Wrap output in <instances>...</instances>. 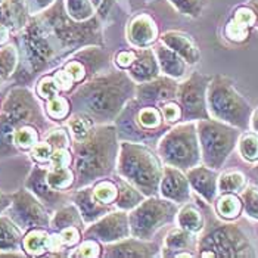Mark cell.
<instances>
[{
	"instance_id": "7c38bea8",
	"label": "cell",
	"mask_w": 258,
	"mask_h": 258,
	"mask_svg": "<svg viewBox=\"0 0 258 258\" xmlns=\"http://www.w3.org/2000/svg\"><path fill=\"white\" fill-rule=\"evenodd\" d=\"M130 236H132L130 220H128V214L124 210L105 214L84 232V238L96 239L105 243L119 242Z\"/></svg>"
},
{
	"instance_id": "30bf717a",
	"label": "cell",
	"mask_w": 258,
	"mask_h": 258,
	"mask_svg": "<svg viewBox=\"0 0 258 258\" xmlns=\"http://www.w3.org/2000/svg\"><path fill=\"white\" fill-rule=\"evenodd\" d=\"M210 81L211 77L194 73L189 79L179 84L177 98L183 111V121L211 118L207 105V90Z\"/></svg>"
},
{
	"instance_id": "9a60e30c",
	"label": "cell",
	"mask_w": 258,
	"mask_h": 258,
	"mask_svg": "<svg viewBox=\"0 0 258 258\" xmlns=\"http://www.w3.org/2000/svg\"><path fill=\"white\" fill-rule=\"evenodd\" d=\"M190 186L208 204H214L219 195V173L207 165H197L186 173Z\"/></svg>"
},
{
	"instance_id": "4fadbf2b",
	"label": "cell",
	"mask_w": 258,
	"mask_h": 258,
	"mask_svg": "<svg viewBox=\"0 0 258 258\" xmlns=\"http://www.w3.org/2000/svg\"><path fill=\"white\" fill-rule=\"evenodd\" d=\"M3 114H6L18 127L41 119L37 100L27 89L22 87L14 89L8 95L3 103Z\"/></svg>"
},
{
	"instance_id": "d6986e66",
	"label": "cell",
	"mask_w": 258,
	"mask_h": 258,
	"mask_svg": "<svg viewBox=\"0 0 258 258\" xmlns=\"http://www.w3.org/2000/svg\"><path fill=\"white\" fill-rule=\"evenodd\" d=\"M159 246L142 239H122L106 246L105 257H155L158 255Z\"/></svg>"
},
{
	"instance_id": "6f0895ef",
	"label": "cell",
	"mask_w": 258,
	"mask_h": 258,
	"mask_svg": "<svg viewBox=\"0 0 258 258\" xmlns=\"http://www.w3.org/2000/svg\"><path fill=\"white\" fill-rule=\"evenodd\" d=\"M249 177H251V180H252V183H254L255 186H258V162L254 168H251V170H249Z\"/></svg>"
},
{
	"instance_id": "d4e9b609",
	"label": "cell",
	"mask_w": 258,
	"mask_h": 258,
	"mask_svg": "<svg viewBox=\"0 0 258 258\" xmlns=\"http://www.w3.org/2000/svg\"><path fill=\"white\" fill-rule=\"evenodd\" d=\"M155 55L159 63V70L171 79H181L186 73V60L164 43L155 46Z\"/></svg>"
},
{
	"instance_id": "603a6c76",
	"label": "cell",
	"mask_w": 258,
	"mask_h": 258,
	"mask_svg": "<svg viewBox=\"0 0 258 258\" xmlns=\"http://www.w3.org/2000/svg\"><path fill=\"white\" fill-rule=\"evenodd\" d=\"M71 199L74 201L76 207L79 208L80 214L86 223H93L109 211V205L100 204L93 195V187H86L73 194Z\"/></svg>"
},
{
	"instance_id": "5bb4252c",
	"label": "cell",
	"mask_w": 258,
	"mask_h": 258,
	"mask_svg": "<svg viewBox=\"0 0 258 258\" xmlns=\"http://www.w3.org/2000/svg\"><path fill=\"white\" fill-rule=\"evenodd\" d=\"M159 194L162 198L170 199L176 204L189 202L192 194H190V183L187 176H184L181 170L173 165H165L162 168Z\"/></svg>"
},
{
	"instance_id": "ee69618b",
	"label": "cell",
	"mask_w": 258,
	"mask_h": 258,
	"mask_svg": "<svg viewBox=\"0 0 258 258\" xmlns=\"http://www.w3.org/2000/svg\"><path fill=\"white\" fill-rule=\"evenodd\" d=\"M242 202H243V211L248 217L258 220V186L245 187L242 192Z\"/></svg>"
},
{
	"instance_id": "8d00e7d4",
	"label": "cell",
	"mask_w": 258,
	"mask_h": 258,
	"mask_svg": "<svg viewBox=\"0 0 258 258\" xmlns=\"http://www.w3.org/2000/svg\"><path fill=\"white\" fill-rule=\"evenodd\" d=\"M246 187V177L240 171H227L219 176V194H239Z\"/></svg>"
},
{
	"instance_id": "52a82bcc",
	"label": "cell",
	"mask_w": 258,
	"mask_h": 258,
	"mask_svg": "<svg viewBox=\"0 0 258 258\" xmlns=\"http://www.w3.org/2000/svg\"><path fill=\"white\" fill-rule=\"evenodd\" d=\"M197 130L204 164L219 170L233 152L242 130L214 118L199 119Z\"/></svg>"
},
{
	"instance_id": "d6a6232c",
	"label": "cell",
	"mask_w": 258,
	"mask_h": 258,
	"mask_svg": "<svg viewBox=\"0 0 258 258\" xmlns=\"http://www.w3.org/2000/svg\"><path fill=\"white\" fill-rule=\"evenodd\" d=\"M83 224H84V220L76 205L62 207L59 211H56L53 219L50 220V227H53L56 232L67 227H73V226L83 229Z\"/></svg>"
},
{
	"instance_id": "8992f818",
	"label": "cell",
	"mask_w": 258,
	"mask_h": 258,
	"mask_svg": "<svg viewBox=\"0 0 258 258\" xmlns=\"http://www.w3.org/2000/svg\"><path fill=\"white\" fill-rule=\"evenodd\" d=\"M158 155L167 165L181 171L197 167L202 159L197 124L186 121L167 132L159 140Z\"/></svg>"
},
{
	"instance_id": "277c9868",
	"label": "cell",
	"mask_w": 258,
	"mask_h": 258,
	"mask_svg": "<svg viewBox=\"0 0 258 258\" xmlns=\"http://www.w3.org/2000/svg\"><path fill=\"white\" fill-rule=\"evenodd\" d=\"M117 173L146 197H157L162 168L157 155L146 146L124 142L119 145Z\"/></svg>"
},
{
	"instance_id": "4dcf8cb0",
	"label": "cell",
	"mask_w": 258,
	"mask_h": 258,
	"mask_svg": "<svg viewBox=\"0 0 258 258\" xmlns=\"http://www.w3.org/2000/svg\"><path fill=\"white\" fill-rule=\"evenodd\" d=\"M177 223L180 229H184L192 233H198L205 227V220L202 213L192 204H186L177 213Z\"/></svg>"
},
{
	"instance_id": "9f6ffc18",
	"label": "cell",
	"mask_w": 258,
	"mask_h": 258,
	"mask_svg": "<svg viewBox=\"0 0 258 258\" xmlns=\"http://www.w3.org/2000/svg\"><path fill=\"white\" fill-rule=\"evenodd\" d=\"M251 128L254 133L258 135V109L252 112V117H251Z\"/></svg>"
},
{
	"instance_id": "ab89813d",
	"label": "cell",
	"mask_w": 258,
	"mask_h": 258,
	"mask_svg": "<svg viewBox=\"0 0 258 258\" xmlns=\"http://www.w3.org/2000/svg\"><path fill=\"white\" fill-rule=\"evenodd\" d=\"M93 195L100 204L111 205L118 198V186L117 183L109 181V180H99L93 186Z\"/></svg>"
},
{
	"instance_id": "5b68a950",
	"label": "cell",
	"mask_w": 258,
	"mask_h": 258,
	"mask_svg": "<svg viewBox=\"0 0 258 258\" xmlns=\"http://www.w3.org/2000/svg\"><path fill=\"white\" fill-rule=\"evenodd\" d=\"M207 105L211 118L230 124L242 132L249 130L254 111L229 77L216 76L211 79L207 90Z\"/></svg>"
},
{
	"instance_id": "816d5d0a",
	"label": "cell",
	"mask_w": 258,
	"mask_h": 258,
	"mask_svg": "<svg viewBox=\"0 0 258 258\" xmlns=\"http://www.w3.org/2000/svg\"><path fill=\"white\" fill-rule=\"evenodd\" d=\"M53 152V146L49 142H43V143H37L33 149H31V155L33 158L39 162H46L52 157Z\"/></svg>"
},
{
	"instance_id": "1f68e13d",
	"label": "cell",
	"mask_w": 258,
	"mask_h": 258,
	"mask_svg": "<svg viewBox=\"0 0 258 258\" xmlns=\"http://www.w3.org/2000/svg\"><path fill=\"white\" fill-rule=\"evenodd\" d=\"M242 210H243V202L236 194H221V197L216 201V211L219 217L226 221L238 219Z\"/></svg>"
},
{
	"instance_id": "91938a15",
	"label": "cell",
	"mask_w": 258,
	"mask_h": 258,
	"mask_svg": "<svg viewBox=\"0 0 258 258\" xmlns=\"http://www.w3.org/2000/svg\"><path fill=\"white\" fill-rule=\"evenodd\" d=\"M92 3H93L95 6H99L100 3H102V0H92Z\"/></svg>"
},
{
	"instance_id": "ffe728a7",
	"label": "cell",
	"mask_w": 258,
	"mask_h": 258,
	"mask_svg": "<svg viewBox=\"0 0 258 258\" xmlns=\"http://www.w3.org/2000/svg\"><path fill=\"white\" fill-rule=\"evenodd\" d=\"M25 186L43 204H47L50 207H53V205H56L59 202L62 204V201L65 199V197L60 194V190H55V189H52L49 186V183H47V168H43V167H39V165L31 170Z\"/></svg>"
},
{
	"instance_id": "681fc988",
	"label": "cell",
	"mask_w": 258,
	"mask_h": 258,
	"mask_svg": "<svg viewBox=\"0 0 258 258\" xmlns=\"http://www.w3.org/2000/svg\"><path fill=\"white\" fill-rule=\"evenodd\" d=\"M49 162L52 164V167H70V164L73 162V155L68 151V148L53 149Z\"/></svg>"
},
{
	"instance_id": "83f0119b",
	"label": "cell",
	"mask_w": 258,
	"mask_h": 258,
	"mask_svg": "<svg viewBox=\"0 0 258 258\" xmlns=\"http://www.w3.org/2000/svg\"><path fill=\"white\" fill-rule=\"evenodd\" d=\"M22 245V230L14 220L0 217V251H18Z\"/></svg>"
},
{
	"instance_id": "db71d44e",
	"label": "cell",
	"mask_w": 258,
	"mask_h": 258,
	"mask_svg": "<svg viewBox=\"0 0 258 258\" xmlns=\"http://www.w3.org/2000/svg\"><path fill=\"white\" fill-rule=\"evenodd\" d=\"M56 0H25L27 6H28V11L30 14L33 15H37L40 12L46 11L49 6H52Z\"/></svg>"
},
{
	"instance_id": "f546056e",
	"label": "cell",
	"mask_w": 258,
	"mask_h": 258,
	"mask_svg": "<svg viewBox=\"0 0 258 258\" xmlns=\"http://www.w3.org/2000/svg\"><path fill=\"white\" fill-rule=\"evenodd\" d=\"M17 128L18 125L6 114L3 112L0 114V157L17 154V143H15Z\"/></svg>"
},
{
	"instance_id": "2e32d148",
	"label": "cell",
	"mask_w": 258,
	"mask_h": 258,
	"mask_svg": "<svg viewBox=\"0 0 258 258\" xmlns=\"http://www.w3.org/2000/svg\"><path fill=\"white\" fill-rule=\"evenodd\" d=\"M254 27H257V17L251 6H239L224 27V36L233 43H242L249 37V31Z\"/></svg>"
},
{
	"instance_id": "ba28073f",
	"label": "cell",
	"mask_w": 258,
	"mask_h": 258,
	"mask_svg": "<svg viewBox=\"0 0 258 258\" xmlns=\"http://www.w3.org/2000/svg\"><path fill=\"white\" fill-rule=\"evenodd\" d=\"M199 257H255L257 252L248 236L232 223H217L205 230L198 240Z\"/></svg>"
},
{
	"instance_id": "836d02e7",
	"label": "cell",
	"mask_w": 258,
	"mask_h": 258,
	"mask_svg": "<svg viewBox=\"0 0 258 258\" xmlns=\"http://www.w3.org/2000/svg\"><path fill=\"white\" fill-rule=\"evenodd\" d=\"M128 108H130L132 115L135 118L133 119L135 124L139 125V128L143 133L148 132V130H155V128L161 127L164 117H162V112L159 109H157V108H154V106H145V108H140L136 114H133L132 103L128 105ZM145 136H146V133H145Z\"/></svg>"
},
{
	"instance_id": "11a10c76",
	"label": "cell",
	"mask_w": 258,
	"mask_h": 258,
	"mask_svg": "<svg viewBox=\"0 0 258 258\" xmlns=\"http://www.w3.org/2000/svg\"><path fill=\"white\" fill-rule=\"evenodd\" d=\"M12 204V195H6L3 192H0V213H3L5 210H8Z\"/></svg>"
},
{
	"instance_id": "f907efd6",
	"label": "cell",
	"mask_w": 258,
	"mask_h": 258,
	"mask_svg": "<svg viewBox=\"0 0 258 258\" xmlns=\"http://www.w3.org/2000/svg\"><path fill=\"white\" fill-rule=\"evenodd\" d=\"M46 142H49L53 149H59V148H68L70 146V138L67 135V132L63 128H58L52 133L47 135Z\"/></svg>"
},
{
	"instance_id": "7a4b0ae2",
	"label": "cell",
	"mask_w": 258,
	"mask_h": 258,
	"mask_svg": "<svg viewBox=\"0 0 258 258\" xmlns=\"http://www.w3.org/2000/svg\"><path fill=\"white\" fill-rule=\"evenodd\" d=\"M133 93V79L119 71L81 84L71 95V103L79 112L87 114L95 121H109L118 117Z\"/></svg>"
},
{
	"instance_id": "ac0fdd59",
	"label": "cell",
	"mask_w": 258,
	"mask_h": 258,
	"mask_svg": "<svg viewBox=\"0 0 258 258\" xmlns=\"http://www.w3.org/2000/svg\"><path fill=\"white\" fill-rule=\"evenodd\" d=\"M127 37L128 41L136 47H148L158 39V27L149 15L140 14L128 22Z\"/></svg>"
},
{
	"instance_id": "6da1fadb",
	"label": "cell",
	"mask_w": 258,
	"mask_h": 258,
	"mask_svg": "<svg viewBox=\"0 0 258 258\" xmlns=\"http://www.w3.org/2000/svg\"><path fill=\"white\" fill-rule=\"evenodd\" d=\"M100 41L99 20L92 17L87 21H74L67 14L62 0L34 15L21 34L24 56L33 74L50 68L76 49Z\"/></svg>"
},
{
	"instance_id": "4316f807",
	"label": "cell",
	"mask_w": 258,
	"mask_h": 258,
	"mask_svg": "<svg viewBox=\"0 0 258 258\" xmlns=\"http://www.w3.org/2000/svg\"><path fill=\"white\" fill-rule=\"evenodd\" d=\"M24 251L31 257H40L52 251V236L44 229H31L22 239Z\"/></svg>"
},
{
	"instance_id": "8fae6325",
	"label": "cell",
	"mask_w": 258,
	"mask_h": 258,
	"mask_svg": "<svg viewBox=\"0 0 258 258\" xmlns=\"http://www.w3.org/2000/svg\"><path fill=\"white\" fill-rule=\"evenodd\" d=\"M9 217L20 226L21 230L25 232L50 226V217L46 207L31 190H20L12 195Z\"/></svg>"
},
{
	"instance_id": "e575fe53",
	"label": "cell",
	"mask_w": 258,
	"mask_h": 258,
	"mask_svg": "<svg viewBox=\"0 0 258 258\" xmlns=\"http://www.w3.org/2000/svg\"><path fill=\"white\" fill-rule=\"evenodd\" d=\"M76 174L70 167H52L47 170V183L55 190H67L74 184Z\"/></svg>"
},
{
	"instance_id": "60d3db41",
	"label": "cell",
	"mask_w": 258,
	"mask_h": 258,
	"mask_svg": "<svg viewBox=\"0 0 258 258\" xmlns=\"http://www.w3.org/2000/svg\"><path fill=\"white\" fill-rule=\"evenodd\" d=\"M17 49L14 46L0 47V84L8 79L17 67Z\"/></svg>"
},
{
	"instance_id": "3957f363",
	"label": "cell",
	"mask_w": 258,
	"mask_h": 258,
	"mask_svg": "<svg viewBox=\"0 0 258 258\" xmlns=\"http://www.w3.org/2000/svg\"><path fill=\"white\" fill-rule=\"evenodd\" d=\"M117 135L114 125H98L86 139L74 140L76 187L87 186L112 174L117 168L119 152Z\"/></svg>"
},
{
	"instance_id": "d590c367",
	"label": "cell",
	"mask_w": 258,
	"mask_h": 258,
	"mask_svg": "<svg viewBox=\"0 0 258 258\" xmlns=\"http://www.w3.org/2000/svg\"><path fill=\"white\" fill-rule=\"evenodd\" d=\"M68 127L71 130V135L74 136V140H83L93 132L95 119L84 112H76L68 119Z\"/></svg>"
},
{
	"instance_id": "f6af8a7d",
	"label": "cell",
	"mask_w": 258,
	"mask_h": 258,
	"mask_svg": "<svg viewBox=\"0 0 258 258\" xmlns=\"http://www.w3.org/2000/svg\"><path fill=\"white\" fill-rule=\"evenodd\" d=\"M170 2L180 14L192 18L199 17L207 5V0H170Z\"/></svg>"
},
{
	"instance_id": "7dc6e473",
	"label": "cell",
	"mask_w": 258,
	"mask_h": 258,
	"mask_svg": "<svg viewBox=\"0 0 258 258\" xmlns=\"http://www.w3.org/2000/svg\"><path fill=\"white\" fill-rule=\"evenodd\" d=\"M59 87H58V84L55 83V80H53L52 76L43 77V79L40 80L39 86H37V93H39L40 98L49 100L50 98L59 95Z\"/></svg>"
},
{
	"instance_id": "484cf974",
	"label": "cell",
	"mask_w": 258,
	"mask_h": 258,
	"mask_svg": "<svg viewBox=\"0 0 258 258\" xmlns=\"http://www.w3.org/2000/svg\"><path fill=\"white\" fill-rule=\"evenodd\" d=\"M197 245H198V240L195 238V233L187 232L184 229H174L167 235L165 243H164V252L161 255L177 257L180 252L195 251Z\"/></svg>"
},
{
	"instance_id": "e0dca14e",
	"label": "cell",
	"mask_w": 258,
	"mask_h": 258,
	"mask_svg": "<svg viewBox=\"0 0 258 258\" xmlns=\"http://www.w3.org/2000/svg\"><path fill=\"white\" fill-rule=\"evenodd\" d=\"M179 84L171 77L154 79L148 83H140L136 89V95L139 100L145 102H170L177 98Z\"/></svg>"
},
{
	"instance_id": "bcb514c9",
	"label": "cell",
	"mask_w": 258,
	"mask_h": 258,
	"mask_svg": "<svg viewBox=\"0 0 258 258\" xmlns=\"http://www.w3.org/2000/svg\"><path fill=\"white\" fill-rule=\"evenodd\" d=\"M100 251H102V248H100V245L98 243V240H96V239L87 238L81 245H80L79 248L76 249V252L71 254V257L96 258L102 255Z\"/></svg>"
},
{
	"instance_id": "94428289",
	"label": "cell",
	"mask_w": 258,
	"mask_h": 258,
	"mask_svg": "<svg viewBox=\"0 0 258 258\" xmlns=\"http://www.w3.org/2000/svg\"><path fill=\"white\" fill-rule=\"evenodd\" d=\"M2 2H3V0H0V3H2Z\"/></svg>"
},
{
	"instance_id": "cb8c5ba5",
	"label": "cell",
	"mask_w": 258,
	"mask_h": 258,
	"mask_svg": "<svg viewBox=\"0 0 258 258\" xmlns=\"http://www.w3.org/2000/svg\"><path fill=\"white\" fill-rule=\"evenodd\" d=\"M159 74V63L152 49H142L138 53V58L130 67L128 76L136 83H148L157 79Z\"/></svg>"
},
{
	"instance_id": "74e56055",
	"label": "cell",
	"mask_w": 258,
	"mask_h": 258,
	"mask_svg": "<svg viewBox=\"0 0 258 258\" xmlns=\"http://www.w3.org/2000/svg\"><path fill=\"white\" fill-rule=\"evenodd\" d=\"M65 9L74 21L90 20L95 14V5L92 0H65Z\"/></svg>"
},
{
	"instance_id": "7402d4cb",
	"label": "cell",
	"mask_w": 258,
	"mask_h": 258,
	"mask_svg": "<svg viewBox=\"0 0 258 258\" xmlns=\"http://www.w3.org/2000/svg\"><path fill=\"white\" fill-rule=\"evenodd\" d=\"M161 41L165 46H168L170 49H173L176 53H179L180 56L186 60V63L195 65L201 59V52H199L198 44L186 33L168 31L161 37Z\"/></svg>"
},
{
	"instance_id": "b9f144b4",
	"label": "cell",
	"mask_w": 258,
	"mask_h": 258,
	"mask_svg": "<svg viewBox=\"0 0 258 258\" xmlns=\"http://www.w3.org/2000/svg\"><path fill=\"white\" fill-rule=\"evenodd\" d=\"M15 143L21 149H33L39 143V133L31 124H25L17 128Z\"/></svg>"
},
{
	"instance_id": "c3c4849f",
	"label": "cell",
	"mask_w": 258,
	"mask_h": 258,
	"mask_svg": "<svg viewBox=\"0 0 258 258\" xmlns=\"http://www.w3.org/2000/svg\"><path fill=\"white\" fill-rule=\"evenodd\" d=\"M161 112H162V117L167 122H176L181 118L183 115V111H181V106L179 103H176L174 100H170V102H165L161 108Z\"/></svg>"
},
{
	"instance_id": "44dd1931",
	"label": "cell",
	"mask_w": 258,
	"mask_h": 258,
	"mask_svg": "<svg viewBox=\"0 0 258 258\" xmlns=\"http://www.w3.org/2000/svg\"><path fill=\"white\" fill-rule=\"evenodd\" d=\"M25 0H3L0 3V24L9 31H22L30 22Z\"/></svg>"
},
{
	"instance_id": "680465c9",
	"label": "cell",
	"mask_w": 258,
	"mask_h": 258,
	"mask_svg": "<svg viewBox=\"0 0 258 258\" xmlns=\"http://www.w3.org/2000/svg\"><path fill=\"white\" fill-rule=\"evenodd\" d=\"M248 6H251V9L254 11L255 17H257V28H258V0H249Z\"/></svg>"
},
{
	"instance_id": "9c48e42d",
	"label": "cell",
	"mask_w": 258,
	"mask_h": 258,
	"mask_svg": "<svg viewBox=\"0 0 258 258\" xmlns=\"http://www.w3.org/2000/svg\"><path fill=\"white\" fill-rule=\"evenodd\" d=\"M177 205L179 204L170 199L157 197H149L142 201L128 214L132 236L142 240H149L154 238V235L159 229L171 223L177 216Z\"/></svg>"
},
{
	"instance_id": "f35d334b",
	"label": "cell",
	"mask_w": 258,
	"mask_h": 258,
	"mask_svg": "<svg viewBox=\"0 0 258 258\" xmlns=\"http://www.w3.org/2000/svg\"><path fill=\"white\" fill-rule=\"evenodd\" d=\"M239 154L246 162H258V135L245 132L239 138Z\"/></svg>"
},
{
	"instance_id": "f5cc1de1",
	"label": "cell",
	"mask_w": 258,
	"mask_h": 258,
	"mask_svg": "<svg viewBox=\"0 0 258 258\" xmlns=\"http://www.w3.org/2000/svg\"><path fill=\"white\" fill-rule=\"evenodd\" d=\"M136 58H138V53L135 50H121L115 56V62L119 68H130Z\"/></svg>"
},
{
	"instance_id": "f1b7e54d",
	"label": "cell",
	"mask_w": 258,
	"mask_h": 258,
	"mask_svg": "<svg viewBox=\"0 0 258 258\" xmlns=\"http://www.w3.org/2000/svg\"><path fill=\"white\" fill-rule=\"evenodd\" d=\"M118 186V198L115 201V205L119 210L128 211L139 205L142 201H145V194H142L136 186H133L125 179H117Z\"/></svg>"
},
{
	"instance_id": "7bdbcfd3",
	"label": "cell",
	"mask_w": 258,
	"mask_h": 258,
	"mask_svg": "<svg viewBox=\"0 0 258 258\" xmlns=\"http://www.w3.org/2000/svg\"><path fill=\"white\" fill-rule=\"evenodd\" d=\"M46 111H47V115L53 119H63L68 117L70 111H71V103L70 100L63 96H53L47 100V105H46Z\"/></svg>"
}]
</instances>
